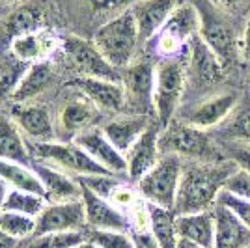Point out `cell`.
I'll use <instances>...</instances> for the list:
<instances>
[{
    "mask_svg": "<svg viewBox=\"0 0 250 248\" xmlns=\"http://www.w3.org/2000/svg\"><path fill=\"white\" fill-rule=\"evenodd\" d=\"M86 226V213H84L83 200L77 202H49L45 209L36 218V233H62V231H81Z\"/></svg>",
    "mask_w": 250,
    "mask_h": 248,
    "instance_id": "11",
    "label": "cell"
},
{
    "mask_svg": "<svg viewBox=\"0 0 250 248\" xmlns=\"http://www.w3.org/2000/svg\"><path fill=\"white\" fill-rule=\"evenodd\" d=\"M0 248H19V241L0 229Z\"/></svg>",
    "mask_w": 250,
    "mask_h": 248,
    "instance_id": "43",
    "label": "cell"
},
{
    "mask_svg": "<svg viewBox=\"0 0 250 248\" xmlns=\"http://www.w3.org/2000/svg\"><path fill=\"white\" fill-rule=\"evenodd\" d=\"M239 166L231 159L219 163H194L183 168L179 188H177L174 213L188 215L213 211L219 202V194L229 177L237 172Z\"/></svg>",
    "mask_w": 250,
    "mask_h": 248,
    "instance_id": "1",
    "label": "cell"
},
{
    "mask_svg": "<svg viewBox=\"0 0 250 248\" xmlns=\"http://www.w3.org/2000/svg\"><path fill=\"white\" fill-rule=\"evenodd\" d=\"M140 41L142 40H140L138 24L131 10L124 11L118 17L104 22L94 36L95 47L118 69H125L129 63H133Z\"/></svg>",
    "mask_w": 250,
    "mask_h": 248,
    "instance_id": "2",
    "label": "cell"
},
{
    "mask_svg": "<svg viewBox=\"0 0 250 248\" xmlns=\"http://www.w3.org/2000/svg\"><path fill=\"white\" fill-rule=\"evenodd\" d=\"M69 88L81 92L84 99H88L97 110L103 112H120L125 108V90L122 83L103 81V79H88V77H77L67 83Z\"/></svg>",
    "mask_w": 250,
    "mask_h": 248,
    "instance_id": "12",
    "label": "cell"
},
{
    "mask_svg": "<svg viewBox=\"0 0 250 248\" xmlns=\"http://www.w3.org/2000/svg\"><path fill=\"white\" fill-rule=\"evenodd\" d=\"M161 125L151 122L149 127L142 133L133 147L125 153L127 161V176L133 181H140L147 172L159 163V147H161Z\"/></svg>",
    "mask_w": 250,
    "mask_h": 248,
    "instance_id": "14",
    "label": "cell"
},
{
    "mask_svg": "<svg viewBox=\"0 0 250 248\" xmlns=\"http://www.w3.org/2000/svg\"><path fill=\"white\" fill-rule=\"evenodd\" d=\"M239 95L237 93H220V95H215L208 101L200 103L196 108H192L188 112L187 124L194 125V127H200L204 131H208L211 127H217V125H222L226 122L231 110L235 108V104L239 103Z\"/></svg>",
    "mask_w": 250,
    "mask_h": 248,
    "instance_id": "20",
    "label": "cell"
},
{
    "mask_svg": "<svg viewBox=\"0 0 250 248\" xmlns=\"http://www.w3.org/2000/svg\"><path fill=\"white\" fill-rule=\"evenodd\" d=\"M217 204L228 207L229 211L250 229V200L235 196V194H231L228 190H222L219 194V202Z\"/></svg>",
    "mask_w": 250,
    "mask_h": 248,
    "instance_id": "37",
    "label": "cell"
},
{
    "mask_svg": "<svg viewBox=\"0 0 250 248\" xmlns=\"http://www.w3.org/2000/svg\"><path fill=\"white\" fill-rule=\"evenodd\" d=\"M63 51L69 56L75 69L81 77L88 79H103L112 83H122V73L118 67L104 58L94 41H86L77 36H67L62 43Z\"/></svg>",
    "mask_w": 250,
    "mask_h": 248,
    "instance_id": "9",
    "label": "cell"
},
{
    "mask_svg": "<svg viewBox=\"0 0 250 248\" xmlns=\"http://www.w3.org/2000/svg\"><path fill=\"white\" fill-rule=\"evenodd\" d=\"M52 79H54V71H52V65L49 60L32 63L21 77L11 99L19 104L24 103L32 97H36L38 93L45 92L47 86L52 83Z\"/></svg>",
    "mask_w": 250,
    "mask_h": 248,
    "instance_id": "25",
    "label": "cell"
},
{
    "mask_svg": "<svg viewBox=\"0 0 250 248\" xmlns=\"http://www.w3.org/2000/svg\"><path fill=\"white\" fill-rule=\"evenodd\" d=\"M77 181L83 186H86L88 190H92L94 194L104 198V200H110L118 190V186L122 185V181H118L116 176H112V174H106V176H81L77 177Z\"/></svg>",
    "mask_w": 250,
    "mask_h": 248,
    "instance_id": "36",
    "label": "cell"
},
{
    "mask_svg": "<svg viewBox=\"0 0 250 248\" xmlns=\"http://www.w3.org/2000/svg\"><path fill=\"white\" fill-rule=\"evenodd\" d=\"M32 170L40 177L49 202L60 204V202L83 200V186H81V183L71 176H67L65 172H62L60 168L45 165L43 161H34Z\"/></svg>",
    "mask_w": 250,
    "mask_h": 248,
    "instance_id": "17",
    "label": "cell"
},
{
    "mask_svg": "<svg viewBox=\"0 0 250 248\" xmlns=\"http://www.w3.org/2000/svg\"><path fill=\"white\" fill-rule=\"evenodd\" d=\"M77 248H99L97 245H94V243H90V241H84L83 245H79Z\"/></svg>",
    "mask_w": 250,
    "mask_h": 248,
    "instance_id": "47",
    "label": "cell"
},
{
    "mask_svg": "<svg viewBox=\"0 0 250 248\" xmlns=\"http://www.w3.org/2000/svg\"><path fill=\"white\" fill-rule=\"evenodd\" d=\"M34 155L38 161H51L58 168L81 176H106L110 174L106 168L95 163L92 157L75 142H36ZM114 176V174H112Z\"/></svg>",
    "mask_w": 250,
    "mask_h": 248,
    "instance_id": "7",
    "label": "cell"
},
{
    "mask_svg": "<svg viewBox=\"0 0 250 248\" xmlns=\"http://www.w3.org/2000/svg\"><path fill=\"white\" fill-rule=\"evenodd\" d=\"M200 13V38L208 43V47L219 56V60L228 69L235 63L237 56V43L229 26L215 13V6L209 0L194 2Z\"/></svg>",
    "mask_w": 250,
    "mask_h": 248,
    "instance_id": "8",
    "label": "cell"
},
{
    "mask_svg": "<svg viewBox=\"0 0 250 248\" xmlns=\"http://www.w3.org/2000/svg\"><path fill=\"white\" fill-rule=\"evenodd\" d=\"M200 30V13L194 2L177 4L157 34V51L165 58H176Z\"/></svg>",
    "mask_w": 250,
    "mask_h": 248,
    "instance_id": "6",
    "label": "cell"
},
{
    "mask_svg": "<svg viewBox=\"0 0 250 248\" xmlns=\"http://www.w3.org/2000/svg\"><path fill=\"white\" fill-rule=\"evenodd\" d=\"M181 174H183V165L179 155L167 153L138 181V192L147 204L174 211Z\"/></svg>",
    "mask_w": 250,
    "mask_h": 248,
    "instance_id": "4",
    "label": "cell"
},
{
    "mask_svg": "<svg viewBox=\"0 0 250 248\" xmlns=\"http://www.w3.org/2000/svg\"><path fill=\"white\" fill-rule=\"evenodd\" d=\"M0 159L24 166H32L34 163L17 127L2 118H0Z\"/></svg>",
    "mask_w": 250,
    "mask_h": 248,
    "instance_id": "28",
    "label": "cell"
},
{
    "mask_svg": "<svg viewBox=\"0 0 250 248\" xmlns=\"http://www.w3.org/2000/svg\"><path fill=\"white\" fill-rule=\"evenodd\" d=\"M188 75L200 86H213L224 81L226 67L208 43L196 34L188 43Z\"/></svg>",
    "mask_w": 250,
    "mask_h": 248,
    "instance_id": "13",
    "label": "cell"
},
{
    "mask_svg": "<svg viewBox=\"0 0 250 248\" xmlns=\"http://www.w3.org/2000/svg\"><path fill=\"white\" fill-rule=\"evenodd\" d=\"M47 204H49L47 198L40 196V194L10 188L8 194H6V202H4V209L2 211H13V213H21V215H28V217L38 218Z\"/></svg>",
    "mask_w": 250,
    "mask_h": 248,
    "instance_id": "32",
    "label": "cell"
},
{
    "mask_svg": "<svg viewBox=\"0 0 250 248\" xmlns=\"http://www.w3.org/2000/svg\"><path fill=\"white\" fill-rule=\"evenodd\" d=\"M215 8H235L239 6L243 0H209Z\"/></svg>",
    "mask_w": 250,
    "mask_h": 248,
    "instance_id": "44",
    "label": "cell"
},
{
    "mask_svg": "<svg viewBox=\"0 0 250 248\" xmlns=\"http://www.w3.org/2000/svg\"><path fill=\"white\" fill-rule=\"evenodd\" d=\"M131 237H133L135 248H161L151 231H133Z\"/></svg>",
    "mask_w": 250,
    "mask_h": 248,
    "instance_id": "41",
    "label": "cell"
},
{
    "mask_svg": "<svg viewBox=\"0 0 250 248\" xmlns=\"http://www.w3.org/2000/svg\"><path fill=\"white\" fill-rule=\"evenodd\" d=\"M0 2H2V4H6V2H13V0H0Z\"/></svg>",
    "mask_w": 250,
    "mask_h": 248,
    "instance_id": "48",
    "label": "cell"
},
{
    "mask_svg": "<svg viewBox=\"0 0 250 248\" xmlns=\"http://www.w3.org/2000/svg\"><path fill=\"white\" fill-rule=\"evenodd\" d=\"M149 118L144 114H138V116H127V118H118L112 120L103 127L104 136L112 142L118 151L127 153L136 140L142 136V133L149 127Z\"/></svg>",
    "mask_w": 250,
    "mask_h": 248,
    "instance_id": "24",
    "label": "cell"
},
{
    "mask_svg": "<svg viewBox=\"0 0 250 248\" xmlns=\"http://www.w3.org/2000/svg\"><path fill=\"white\" fill-rule=\"evenodd\" d=\"M86 241L94 243L99 248H135L133 237L129 231H114V229H90Z\"/></svg>",
    "mask_w": 250,
    "mask_h": 248,
    "instance_id": "35",
    "label": "cell"
},
{
    "mask_svg": "<svg viewBox=\"0 0 250 248\" xmlns=\"http://www.w3.org/2000/svg\"><path fill=\"white\" fill-rule=\"evenodd\" d=\"M77 145H81L95 163L106 168L110 174H127V161L122 151H118L112 142L104 136L103 129H88L73 140Z\"/></svg>",
    "mask_w": 250,
    "mask_h": 248,
    "instance_id": "16",
    "label": "cell"
},
{
    "mask_svg": "<svg viewBox=\"0 0 250 248\" xmlns=\"http://www.w3.org/2000/svg\"><path fill=\"white\" fill-rule=\"evenodd\" d=\"M58 38L51 30L43 28V30L24 34L19 38L11 40V52L19 62H43L47 60V56L58 47Z\"/></svg>",
    "mask_w": 250,
    "mask_h": 248,
    "instance_id": "22",
    "label": "cell"
},
{
    "mask_svg": "<svg viewBox=\"0 0 250 248\" xmlns=\"http://www.w3.org/2000/svg\"><path fill=\"white\" fill-rule=\"evenodd\" d=\"M220 131L233 142L250 144V92L241 97L239 103L226 118V122L220 125Z\"/></svg>",
    "mask_w": 250,
    "mask_h": 248,
    "instance_id": "30",
    "label": "cell"
},
{
    "mask_svg": "<svg viewBox=\"0 0 250 248\" xmlns=\"http://www.w3.org/2000/svg\"><path fill=\"white\" fill-rule=\"evenodd\" d=\"M226 151L229 153L231 161L239 166L241 170L250 174V144L249 142H233L229 140L226 144Z\"/></svg>",
    "mask_w": 250,
    "mask_h": 248,
    "instance_id": "40",
    "label": "cell"
},
{
    "mask_svg": "<svg viewBox=\"0 0 250 248\" xmlns=\"http://www.w3.org/2000/svg\"><path fill=\"white\" fill-rule=\"evenodd\" d=\"M86 241L83 231H62V233H42L26 239L24 248H77Z\"/></svg>",
    "mask_w": 250,
    "mask_h": 248,
    "instance_id": "33",
    "label": "cell"
},
{
    "mask_svg": "<svg viewBox=\"0 0 250 248\" xmlns=\"http://www.w3.org/2000/svg\"><path fill=\"white\" fill-rule=\"evenodd\" d=\"M122 86L125 101L135 110L147 116L153 110V90H155V69L149 62L129 63L122 73Z\"/></svg>",
    "mask_w": 250,
    "mask_h": 248,
    "instance_id": "10",
    "label": "cell"
},
{
    "mask_svg": "<svg viewBox=\"0 0 250 248\" xmlns=\"http://www.w3.org/2000/svg\"><path fill=\"white\" fill-rule=\"evenodd\" d=\"M8 185L0 179V213H2V209H4V202H6V194H8Z\"/></svg>",
    "mask_w": 250,
    "mask_h": 248,
    "instance_id": "45",
    "label": "cell"
},
{
    "mask_svg": "<svg viewBox=\"0 0 250 248\" xmlns=\"http://www.w3.org/2000/svg\"><path fill=\"white\" fill-rule=\"evenodd\" d=\"M97 116V108L90 103L88 99H75L71 103H67L60 112V127L63 133L73 136V140L77 136L92 129V124L95 122Z\"/></svg>",
    "mask_w": 250,
    "mask_h": 248,
    "instance_id": "26",
    "label": "cell"
},
{
    "mask_svg": "<svg viewBox=\"0 0 250 248\" xmlns=\"http://www.w3.org/2000/svg\"><path fill=\"white\" fill-rule=\"evenodd\" d=\"M215 215V245L213 248H250V229L228 207H213Z\"/></svg>",
    "mask_w": 250,
    "mask_h": 248,
    "instance_id": "19",
    "label": "cell"
},
{
    "mask_svg": "<svg viewBox=\"0 0 250 248\" xmlns=\"http://www.w3.org/2000/svg\"><path fill=\"white\" fill-rule=\"evenodd\" d=\"M185 83H187L185 67L176 58H167L155 67L153 110L161 129H167L174 122V114L185 92Z\"/></svg>",
    "mask_w": 250,
    "mask_h": 248,
    "instance_id": "3",
    "label": "cell"
},
{
    "mask_svg": "<svg viewBox=\"0 0 250 248\" xmlns=\"http://www.w3.org/2000/svg\"><path fill=\"white\" fill-rule=\"evenodd\" d=\"M149 206V231L153 233L155 241L161 248H177V231H176V213L172 209Z\"/></svg>",
    "mask_w": 250,
    "mask_h": 248,
    "instance_id": "29",
    "label": "cell"
},
{
    "mask_svg": "<svg viewBox=\"0 0 250 248\" xmlns=\"http://www.w3.org/2000/svg\"><path fill=\"white\" fill-rule=\"evenodd\" d=\"M161 147L168 149L170 153L181 157H188L196 163H219L220 155L209 135L187 122H172L167 129H163Z\"/></svg>",
    "mask_w": 250,
    "mask_h": 248,
    "instance_id": "5",
    "label": "cell"
},
{
    "mask_svg": "<svg viewBox=\"0 0 250 248\" xmlns=\"http://www.w3.org/2000/svg\"><path fill=\"white\" fill-rule=\"evenodd\" d=\"M176 6V0H138L131 11L138 24L140 40L147 41L155 38Z\"/></svg>",
    "mask_w": 250,
    "mask_h": 248,
    "instance_id": "18",
    "label": "cell"
},
{
    "mask_svg": "<svg viewBox=\"0 0 250 248\" xmlns=\"http://www.w3.org/2000/svg\"><path fill=\"white\" fill-rule=\"evenodd\" d=\"M22 75L24 71L21 69V65H4L0 69V99L13 95Z\"/></svg>",
    "mask_w": 250,
    "mask_h": 248,
    "instance_id": "38",
    "label": "cell"
},
{
    "mask_svg": "<svg viewBox=\"0 0 250 248\" xmlns=\"http://www.w3.org/2000/svg\"><path fill=\"white\" fill-rule=\"evenodd\" d=\"M241 47H243V54H245V58L250 60V17H249V21H247V26H245V34H243Z\"/></svg>",
    "mask_w": 250,
    "mask_h": 248,
    "instance_id": "42",
    "label": "cell"
},
{
    "mask_svg": "<svg viewBox=\"0 0 250 248\" xmlns=\"http://www.w3.org/2000/svg\"><path fill=\"white\" fill-rule=\"evenodd\" d=\"M83 204L86 213V226H90L92 229H114V231L131 233L129 217L110 200L97 196L92 190L83 186Z\"/></svg>",
    "mask_w": 250,
    "mask_h": 248,
    "instance_id": "15",
    "label": "cell"
},
{
    "mask_svg": "<svg viewBox=\"0 0 250 248\" xmlns=\"http://www.w3.org/2000/svg\"><path fill=\"white\" fill-rule=\"evenodd\" d=\"M43 11L36 6H21L19 10H15L10 17L6 19V32L11 40L19 38L24 34H32V32L43 30Z\"/></svg>",
    "mask_w": 250,
    "mask_h": 248,
    "instance_id": "31",
    "label": "cell"
},
{
    "mask_svg": "<svg viewBox=\"0 0 250 248\" xmlns=\"http://www.w3.org/2000/svg\"><path fill=\"white\" fill-rule=\"evenodd\" d=\"M224 190H228L235 196L245 198V200H250V174L237 168V172L226 181Z\"/></svg>",
    "mask_w": 250,
    "mask_h": 248,
    "instance_id": "39",
    "label": "cell"
},
{
    "mask_svg": "<svg viewBox=\"0 0 250 248\" xmlns=\"http://www.w3.org/2000/svg\"><path fill=\"white\" fill-rule=\"evenodd\" d=\"M177 248H206L198 245V243H192V241H187V239H179L177 241Z\"/></svg>",
    "mask_w": 250,
    "mask_h": 248,
    "instance_id": "46",
    "label": "cell"
},
{
    "mask_svg": "<svg viewBox=\"0 0 250 248\" xmlns=\"http://www.w3.org/2000/svg\"><path fill=\"white\" fill-rule=\"evenodd\" d=\"M0 179L10 186V188L26 190V192H34V194H40V196L47 198L40 177H38V174L32 170L30 166L0 159Z\"/></svg>",
    "mask_w": 250,
    "mask_h": 248,
    "instance_id": "27",
    "label": "cell"
},
{
    "mask_svg": "<svg viewBox=\"0 0 250 248\" xmlns=\"http://www.w3.org/2000/svg\"><path fill=\"white\" fill-rule=\"evenodd\" d=\"M10 114L17 127L22 129L36 142H51L52 140L54 127H52L51 116L47 112V108H43L40 104L15 103L11 106Z\"/></svg>",
    "mask_w": 250,
    "mask_h": 248,
    "instance_id": "21",
    "label": "cell"
},
{
    "mask_svg": "<svg viewBox=\"0 0 250 248\" xmlns=\"http://www.w3.org/2000/svg\"><path fill=\"white\" fill-rule=\"evenodd\" d=\"M176 231L179 239L198 243L206 248L215 245V215L213 211L176 215Z\"/></svg>",
    "mask_w": 250,
    "mask_h": 248,
    "instance_id": "23",
    "label": "cell"
},
{
    "mask_svg": "<svg viewBox=\"0 0 250 248\" xmlns=\"http://www.w3.org/2000/svg\"><path fill=\"white\" fill-rule=\"evenodd\" d=\"M0 229L17 241H24L36 233V218L21 215V213H13V211H2Z\"/></svg>",
    "mask_w": 250,
    "mask_h": 248,
    "instance_id": "34",
    "label": "cell"
}]
</instances>
